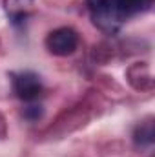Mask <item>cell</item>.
Returning a JSON list of instances; mask_svg holds the SVG:
<instances>
[{
	"label": "cell",
	"instance_id": "1",
	"mask_svg": "<svg viewBox=\"0 0 155 157\" xmlns=\"http://www.w3.org/2000/svg\"><path fill=\"white\" fill-rule=\"evenodd\" d=\"M88 9L95 26H99L108 33L117 31L119 26L126 20L119 9L117 0H88Z\"/></svg>",
	"mask_w": 155,
	"mask_h": 157
},
{
	"label": "cell",
	"instance_id": "6",
	"mask_svg": "<svg viewBox=\"0 0 155 157\" xmlns=\"http://www.w3.org/2000/svg\"><path fill=\"white\" fill-rule=\"evenodd\" d=\"M135 141H137L139 144H152V143H153V128H152V122H148V124L137 128V132H135Z\"/></svg>",
	"mask_w": 155,
	"mask_h": 157
},
{
	"label": "cell",
	"instance_id": "7",
	"mask_svg": "<svg viewBox=\"0 0 155 157\" xmlns=\"http://www.w3.org/2000/svg\"><path fill=\"white\" fill-rule=\"evenodd\" d=\"M24 117L29 119V121H39L42 117V108L40 106H28L24 110Z\"/></svg>",
	"mask_w": 155,
	"mask_h": 157
},
{
	"label": "cell",
	"instance_id": "3",
	"mask_svg": "<svg viewBox=\"0 0 155 157\" xmlns=\"http://www.w3.org/2000/svg\"><path fill=\"white\" fill-rule=\"evenodd\" d=\"M13 90L17 93L18 99L22 101H35L39 99L42 93V82L40 77L33 71H22V73H15L13 75Z\"/></svg>",
	"mask_w": 155,
	"mask_h": 157
},
{
	"label": "cell",
	"instance_id": "5",
	"mask_svg": "<svg viewBox=\"0 0 155 157\" xmlns=\"http://www.w3.org/2000/svg\"><path fill=\"white\" fill-rule=\"evenodd\" d=\"M119 2V9L124 15V18L137 15L141 11H146L152 6V0H117Z\"/></svg>",
	"mask_w": 155,
	"mask_h": 157
},
{
	"label": "cell",
	"instance_id": "4",
	"mask_svg": "<svg viewBox=\"0 0 155 157\" xmlns=\"http://www.w3.org/2000/svg\"><path fill=\"white\" fill-rule=\"evenodd\" d=\"M4 9L9 15V18L18 24L28 18V15L33 9V0H4Z\"/></svg>",
	"mask_w": 155,
	"mask_h": 157
},
{
	"label": "cell",
	"instance_id": "2",
	"mask_svg": "<svg viewBox=\"0 0 155 157\" xmlns=\"http://www.w3.org/2000/svg\"><path fill=\"white\" fill-rule=\"evenodd\" d=\"M78 46V33L71 28H59L46 37V48L51 55L68 57Z\"/></svg>",
	"mask_w": 155,
	"mask_h": 157
}]
</instances>
